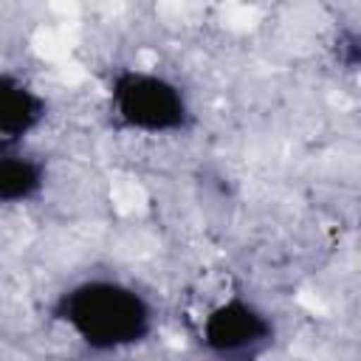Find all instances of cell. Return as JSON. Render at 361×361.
<instances>
[{"label":"cell","mask_w":361,"mask_h":361,"mask_svg":"<svg viewBox=\"0 0 361 361\" xmlns=\"http://www.w3.org/2000/svg\"><path fill=\"white\" fill-rule=\"evenodd\" d=\"M56 319L99 353L133 347L152 330L149 302L138 290L110 279H90L65 290L56 302Z\"/></svg>","instance_id":"cell-1"},{"label":"cell","mask_w":361,"mask_h":361,"mask_svg":"<svg viewBox=\"0 0 361 361\" xmlns=\"http://www.w3.org/2000/svg\"><path fill=\"white\" fill-rule=\"evenodd\" d=\"M116 116L141 133H172L186 124L189 107L180 87L158 73L121 71L110 87Z\"/></svg>","instance_id":"cell-2"},{"label":"cell","mask_w":361,"mask_h":361,"mask_svg":"<svg viewBox=\"0 0 361 361\" xmlns=\"http://www.w3.org/2000/svg\"><path fill=\"white\" fill-rule=\"evenodd\" d=\"M45 183L42 164L25 155L0 152V203L31 200Z\"/></svg>","instance_id":"cell-5"},{"label":"cell","mask_w":361,"mask_h":361,"mask_svg":"<svg viewBox=\"0 0 361 361\" xmlns=\"http://www.w3.org/2000/svg\"><path fill=\"white\" fill-rule=\"evenodd\" d=\"M271 336V322L245 299H228L203 319V344L220 355L245 353Z\"/></svg>","instance_id":"cell-3"},{"label":"cell","mask_w":361,"mask_h":361,"mask_svg":"<svg viewBox=\"0 0 361 361\" xmlns=\"http://www.w3.org/2000/svg\"><path fill=\"white\" fill-rule=\"evenodd\" d=\"M45 113V102L20 79L0 73V141L23 138Z\"/></svg>","instance_id":"cell-4"}]
</instances>
